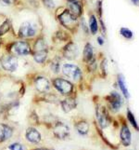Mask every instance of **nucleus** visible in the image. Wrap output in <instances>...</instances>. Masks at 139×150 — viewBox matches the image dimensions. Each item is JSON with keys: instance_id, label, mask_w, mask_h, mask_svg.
<instances>
[{"instance_id": "1", "label": "nucleus", "mask_w": 139, "mask_h": 150, "mask_svg": "<svg viewBox=\"0 0 139 150\" xmlns=\"http://www.w3.org/2000/svg\"><path fill=\"white\" fill-rule=\"evenodd\" d=\"M96 117L101 129H106L110 125L111 118L110 117L109 111L104 105H97L96 106Z\"/></svg>"}, {"instance_id": "2", "label": "nucleus", "mask_w": 139, "mask_h": 150, "mask_svg": "<svg viewBox=\"0 0 139 150\" xmlns=\"http://www.w3.org/2000/svg\"><path fill=\"white\" fill-rule=\"evenodd\" d=\"M107 101L109 103L110 110L113 113H118L123 105V99L122 94L116 91H111L110 95L107 97Z\"/></svg>"}, {"instance_id": "3", "label": "nucleus", "mask_w": 139, "mask_h": 150, "mask_svg": "<svg viewBox=\"0 0 139 150\" xmlns=\"http://www.w3.org/2000/svg\"><path fill=\"white\" fill-rule=\"evenodd\" d=\"M63 74L74 81H79L82 79V71L78 66L71 64H65L62 67Z\"/></svg>"}, {"instance_id": "4", "label": "nucleus", "mask_w": 139, "mask_h": 150, "mask_svg": "<svg viewBox=\"0 0 139 150\" xmlns=\"http://www.w3.org/2000/svg\"><path fill=\"white\" fill-rule=\"evenodd\" d=\"M53 85L61 94L69 95L73 91V85L70 81L63 79H56L53 80Z\"/></svg>"}, {"instance_id": "5", "label": "nucleus", "mask_w": 139, "mask_h": 150, "mask_svg": "<svg viewBox=\"0 0 139 150\" xmlns=\"http://www.w3.org/2000/svg\"><path fill=\"white\" fill-rule=\"evenodd\" d=\"M59 20L61 23V24L69 30H73V28L75 27V25L77 23L76 17L73 16L69 10H64V11L59 15Z\"/></svg>"}, {"instance_id": "6", "label": "nucleus", "mask_w": 139, "mask_h": 150, "mask_svg": "<svg viewBox=\"0 0 139 150\" xmlns=\"http://www.w3.org/2000/svg\"><path fill=\"white\" fill-rule=\"evenodd\" d=\"M36 34V26L31 22H25L20 25L19 35L20 38H32Z\"/></svg>"}, {"instance_id": "7", "label": "nucleus", "mask_w": 139, "mask_h": 150, "mask_svg": "<svg viewBox=\"0 0 139 150\" xmlns=\"http://www.w3.org/2000/svg\"><path fill=\"white\" fill-rule=\"evenodd\" d=\"M54 135L59 139H66L70 135V128L63 122H57L53 128Z\"/></svg>"}, {"instance_id": "8", "label": "nucleus", "mask_w": 139, "mask_h": 150, "mask_svg": "<svg viewBox=\"0 0 139 150\" xmlns=\"http://www.w3.org/2000/svg\"><path fill=\"white\" fill-rule=\"evenodd\" d=\"M1 65L3 68L8 72H14L18 68V60L15 56L7 55L1 60Z\"/></svg>"}, {"instance_id": "9", "label": "nucleus", "mask_w": 139, "mask_h": 150, "mask_svg": "<svg viewBox=\"0 0 139 150\" xmlns=\"http://www.w3.org/2000/svg\"><path fill=\"white\" fill-rule=\"evenodd\" d=\"M30 45L25 41H18L12 46V52L19 56H25L31 53Z\"/></svg>"}, {"instance_id": "10", "label": "nucleus", "mask_w": 139, "mask_h": 150, "mask_svg": "<svg viewBox=\"0 0 139 150\" xmlns=\"http://www.w3.org/2000/svg\"><path fill=\"white\" fill-rule=\"evenodd\" d=\"M121 142L124 146H130L132 144V133L126 124H122L120 130Z\"/></svg>"}, {"instance_id": "11", "label": "nucleus", "mask_w": 139, "mask_h": 150, "mask_svg": "<svg viewBox=\"0 0 139 150\" xmlns=\"http://www.w3.org/2000/svg\"><path fill=\"white\" fill-rule=\"evenodd\" d=\"M79 54V50L77 46L73 43H69L63 49V55L65 58L69 60H74Z\"/></svg>"}, {"instance_id": "12", "label": "nucleus", "mask_w": 139, "mask_h": 150, "mask_svg": "<svg viewBox=\"0 0 139 150\" xmlns=\"http://www.w3.org/2000/svg\"><path fill=\"white\" fill-rule=\"evenodd\" d=\"M67 6L69 8V11L75 17H79L82 15L83 9H82L81 4L77 0H67Z\"/></svg>"}, {"instance_id": "13", "label": "nucleus", "mask_w": 139, "mask_h": 150, "mask_svg": "<svg viewBox=\"0 0 139 150\" xmlns=\"http://www.w3.org/2000/svg\"><path fill=\"white\" fill-rule=\"evenodd\" d=\"M36 90L40 92H46L50 90V83L47 79L44 76H38L34 81Z\"/></svg>"}, {"instance_id": "14", "label": "nucleus", "mask_w": 139, "mask_h": 150, "mask_svg": "<svg viewBox=\"0 0 139 150\" xmlns=\"http://www.w3.org/2000/svg\"><path fill=\"white\" fill-rule=\"evenodd\" d=\"M26 139L33 144H38L41 141V134L40 132L34 128H28L25 133Z\"/></svg>"}, {"instance_id": "15", "label": "nucleus", "mask_w": 139, "mask_h": 150, "mask_svg": "<svg viewBox=\"0 0 139 150\" xmlns=\"http://www.w3.org/2000/svg\"><path fill=\"white\" fill-rule=\"evenodd\" d=\"M13 130L12 128L6 125V124H0V143H3L5 141L12 136Z\"/></svg>"}, {"instance_id": "16", "label": "nucleus", "mask_w": 139, "mask_h": 150, "mask_svg": "<svg viewBox=\"0 0 139 150\" xmlns=\"http://www.w3.org/2000/svg\"><path fill=\"white\" fill-rule=\"evenodd\" d=\"M89 123L85 120H80L75 124V129L80 135H87L89 132Z\"/></svg>"}, {"instance_id": "17", "label": "nucleus", "mask_w": 139, "mask_h": 150, "mask_svg": "<svg viewBox=\"0 0 139 150\" xmlns=\"http://www.w3.org/2000/svg\"><path fill=\"white\" fill-rule=\"evenodd\" d=\"M118 87H119L120 91H122L123 97H124L126 100L129 99V98H130L129 91H128V89H127V86H126V83H125L124 77H123L122 75L118 76Z\"/></svg>"}, {"instance_id": "18", "label": "nucleus", "mask_w": 139, "mask_h": 150, "mask_svg": "<svg viewBox=\"0 0 139 150\" xmlns=\"http://www.w3.org/2000/svg\"><path fill=\"white\" fill-rule=\"evenodd\" d=\"M76 107V102L73 98H66L65 100L61 101V108L65 113H69Z\"/></svg>"}, {"instance_id": "19", "label": "nucleus", "mask_w": 139, "mask_h": 150, "mask_svg": "<svg viewBox=\"0 0 139 150\" xmlns=\"http://www.w3.org/2000/svg\"><path fill=\"white\" fill-rule=\"evenodd\" d=\"M46 57H47V50H37V51H35L34 54V61L38 64H43L46 60Z\"/></svg>"}, {"instance_id": "20", "label": "nucleus", "mask_w": 139, "mask_h": 150, "mask_svg": "<svg viewBox=\"0 0 139 150\" xmlns=\"http://www.w3.org/2000/svg\"><path fill=\"white\" fill-rule=\"evenodd\" d=\"M126 117H127V120H128V121L130 122L131 125H132L133 128H135L137 132H139V125H138V123H137V121H136V118L135 115H133V113L131 111L130 108H127Z\"/></svg>"}, {"instance_id": "21", "label": "nucleus", "mask_w": 139, "mask_h": 150, "mask_svg": "<svg viewBox=\"0 0 139 150\" xmlns=\"http://www.w3.org/2000/svg\"><path fill=\"white\" fill-rule=\"evenodd\" d=\"M93 59V48L91 44L87 43L84 50V61L86 63H89Z\"/></svg>"}, {"instance_id": "22", "label": "nucleus", "mask_w": 139, "mask_h": 150, "mask_svg": "<svg viewBox=\"0 0 139 150\" xmlns=\"http://www.w3.org/2000/svg\"><path fill=\"white\" fill-rule=\"evenodd\" d=\"M89 26H90L91 33L93 35L96 34L97 30H98V23H97L96 18L94 16V15H91V16H90V19H89Z\"/></svg>"}, {"instance_id": "23", "label": "nucleus", "mask_w": 139, "mask_h": 150, "mask_svg": "<svg viewBox=\"0 0 139 150\" xmlns=\"http://www.w3.org/2000/svg\"><path fill=\"white\" fill-rule=\"evenodd\" d=\"M120 33L121 35H122L123 38H126V39H131L133 38V32L130 30V29H128L126 27H122L121 30H120Z\"/></svg>"}, {"instance_id": "24", "label": "nucleus", "mask_w": 139, "mask_h": 150, "mask_svg": "<svg viewBox=\"0 0 139 150\" xmlns=\"http://www.w3.org/2000/svg\"><path fill=\"white\" fill-rule=\"evenodd\" d=\"M9 27H10V23L8 21H6V22L0 25V37L3 35L4 34H6L9 30Z\"/></svg>"}, {"instance_id": "25", "label": "nucleus", "mask_w": 139, "mask_h": 150, "mask_svg": "<svg viewBox=\"0 0 139 150\" xmlns=\"http://www.w3.org/2000/svg\"><path fill=\"white\" fill-rule=\"evenodd\" d=\"M59 67H60V64L59 61L57 60H54L52 62V64H51V70H52L53 72H55V73H59Z\"/></svg>"}, {"instance_id": "26", "label": "nucleus", "mask_w": 139, "mask_h": 150, "mask_svg": "<svg viewBox=\"0 0 139 150\" xmlns=\"http://www.w3.org/2000/svg\"><path fill=\"white\" fill-rule=\"evenodd\" d=\"M8 148L9 150H25V147L22 144H19V143H14L12 144H10Z\"/></svg>"}, {"instance_id": "27", "label": "nucleus", "mask_w": 139, "mask_h": 150, "mask_svg": "<svg viewBox=\"0 0 139 150\" xmlns=\"http://www.w3.org/2000/svg\"><path fill=\"white\" fill-rule=\"evenodd\" d=\"M43 3H44L45 6L49 9L53 8L55 7V4L53 2V0H43Z\"/></svg>"}, {"instance_id": "28", "label": "nucleus", "mask_w": 139, "mask_h": 150, "mask_svg": "<svg viewBox=\"0 0 139 150\" xmlns=\"http://www.w3.org/2000/svg\"><path fill=\"white\" fill-rule=\"evenodd\" d=\"M16 0H0V3L5 5V6H9V5H12L13 3H15Z\"/></svg>"}, {"instance_id": "29", "label": "nucleus", "mask_w": 139, "mask_h": 150, "mask_svg": "<svg viewBox=\"0 0 139 150\" xmlns=\"http://www.w3.org/2000/svg\"><path fill=\"white\" fill-rule=\"evenodd\" d=\"M97 42H98L99 45H103V44H104V40L102 39V38H97Z\"/></svg>"}, {"instance_id": "30", "label": "nucleus", "mask_w": 139, "mask_h": 150, "mask_svg": "<svg viewBox=\"0 0 139 150\" xmlns=\"http://www.w3.org/2000/svg\"><path fill=\"white\" fill-rule=\"evenodd\" d=\"M131 1L135 4V5H137L138 4V2H139V0H131Z\"/></svg>"}, {"instance_id": "31", "label": "nucleus", "mask_w": 139, "mask_h": 150, "mask_svg": "<svg viewBox=\"0 0 139 150\" xmlns=\"http://www.w3.org/2000/svg\"><path fill=\"white\" fill-rule=\"evenodd\" d=\"M34 150H47V149H45V148H37V149H34Z\"/></svg>"}, {"instance_id": "32", "label": "nucleus", "mask_w": 139, "mask_h": 150, "mask_svg": "<svg viewBox=\"0 0 139 150\" xmlns=\"http://www.w3.org/2000/svg\"><path fill=\"white\" fill-rule=\"evenodd\" d=\"M129 150H130V149H129Z\"/></svg>"}]
</instances>
